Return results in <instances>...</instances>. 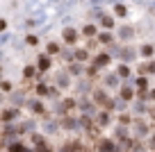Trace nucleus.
I'll return each instance as SVG.
<instances>
[{"label":"nucleus","mask_w":155,"mask_h":152,"mask_svg":"<svg viewBox=\"0 0 155 152\" xmlns=\"http://www.w3.org/2000/svg\"><path fill=\"white\" fill-rule=\"evenodd\" d=\"M66 39H68V41H73V39H75V32H73V30H66Z\"/></svg>","instance_id":"2"},{"label":"nucleus","mask_w":155,"mask_h":152,"mask_svg":"<svg viewBox=\"0 0 155 152\" xmlns=\"http://www.w3.org/2000/svg\"><path fill=\"white\" fill-rule=\"evenodd\" d=\"M101 152H116L114 150V143H112V141H103L101 143Z\"/></svg>","instance_id":"1"}]
</instances>
